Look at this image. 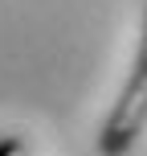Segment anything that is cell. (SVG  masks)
<instances>
[{
  "label": "cell",
  "instance_id": "6da1fadb",
  "mask_svg": "<svg viewBox=\"0 0 147 156\" xmlns=\"http://www.w3.org/2000/svg\"><path fill=\"white\" fill-rule=\"evenodd\" d=\"M147 132V70L131 66L123 90H119L115 107H110L106 123L98 132V152L102 156H127Z\"/></svg>",
  "mask_w": 147,
  "mask_h": 156
},
{
  "label": "cell",
  "instance_id": "7a4b0ae2",
  "mask_svg": "<svg viewBox=\"0 0 147 156\" xmlns=\"http://www.w3.org/2000/svg\"><path fill=\"white\" fill-rule=\"evenodd\" d=\"M139 70H147V12H143V29H139V45H135V62Z\"/></svg>",
  "mask_w": 147,
  "mask_h": 156
},
{
  "label": "cell",
  "instance_id": "3957f363",
  "mask_svg": "<svg viewBox=\"0 0 147 156\" xmlns=\"http://www.w3.org/2000/svg\"><path fill=\"white\" fill-rule=\"evenodd\" d=\"M0 156H29V148H25L21 140H12V136H4V140H0Z\"/></svg>",
  "mask_w": 147,
  "mask_h": 156
}]
</instances>
